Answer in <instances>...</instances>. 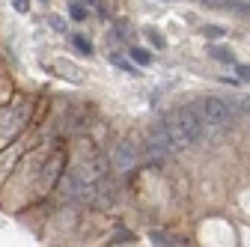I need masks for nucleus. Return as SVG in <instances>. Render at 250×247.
Returning <instances> with one entry per match:
<instances>
[{"label":"nucleus","mask_w":250,"mask_h":247,"mask_svg":"<svg viewBox=\"0 0 250 247\" xmlns=\"http://www.w3.org/2000/svg\"><path fill=\"white\" fill-rule=\"evenodd\" d=\"M164 125H167L173 143L179 146V152H182L185 146H191V143H200V140H203V119H200V113H197L194 104L179 107L173 116L164 119Z\"/></svg>","instance_id":"nucleus-1"},{"label":"nucleus","mask_w":250,"mask_h":247,"mask_svg":"<svg viewBox=\"0 0 250 247\" xmlns=\"http://www.w3.org/2000/svg\"><path fill=\"white\" fill-rule=\"evenodd\" d=\"M194 107H197V113H200V119H203V125H217V128L229 125L232 116L238 113V104H229V102L214 99V96L203 99V102L194 104Z\"/></svg>","instance_id":"nucleus-2"},{"label":"nucleus","mask_w":250,"mask_h":247,"mask_svg":"<svg viewBox=\"0 0 250 247\" xmlns=\"http://www.w3.org/2000/svg\"><path fill=\"white\" fill-rule=\"evenodd\" d=\"M27 116H30V104H27V102H18L15 107H9L3 116H0V137H3V140L15 137V134L24 128Z\"/></svg>","instance_id":"nucleus-3"},{"label":"nucleus","mask_w":250,"mask_h":247,"mask_svg":"<svg viewBox=\"0 0 250 247\" xmlns=\"http://www.w3.org/2000/svg\"><path fill=\"white\" fill-rule=\"evenodd\" d=\"M134 164H137V149H134V143L122 140V143L110 152V167H113L116 173H128V170H134Z\"/></svg>","instance_id":"nucleus-4"},{"label":"nucleus","mask_w":250,"mask_h":247,"mask_svg":"<svg viewBox=\"0 0 250 247\" xmlns=\"http://www.w3.org/2000/svg\"><path fill=\"white\" fill-rule=\"evenodd\" d=\"M116 200H119V182H116V179L102 176V179L96 182V200H92V206H99V208H110Z\"/></svg>","instance_id":"nucleus-5"},{"label":"nucleus","mask_w":250,"mask_h":247,"mask_svg":"<svg viewBox=\"0 0 250 247\" xmlns=\"http://www.w3.org/2000/svg\"><path fill=\"white\" fill-rule=\"evenodd\" d=\"M104 167H107V161L104 158H92V161H81L75 170H72V176L81 182V185H92V182H99L102 176H104Z\"/></svg>","instance_id":"nucleus-6"},{"label":"nucleus","mask_w":250,"mask_h":247,"mask_svg":"<svg viewBox=\"0 0 250 247\" xmlns=\"http://www.w3.org/2000/svg\"><path fill=\"white\" fill-rule=\"evenodd\" d=\"M81 188H83V185L72 176V170H69L66 176L57 179V194H60L62 203H78V200H81Z\"/></svg>","instance_id":"nucleus-7"},{"label":"nucleus","mask_w":250,"mask_h":247,"mask_svg":"<svg viewBox=\"0 0 250 247\" xmlns=\"http://www.w3.org/2000/svg\"><path fill=\"white\" fill-rule=\"evenodd\" d=\"M149 140L158 146V149H164L167 155H173V152H179V146L173 143V137H170V131H167V125L164 122H155L152 125V131H149Z\"/></svg>","instance_id":"nucleus-8"},{"label":"nucleus","mask_w":250,"mask_h":247,"mask_svg":"<svg viewBox=\"0 0 250 247\" xmlns=\"http://www.w3.org/2000/svg\"><path fill=\"white\" fill-rule=\"evenodd\" d=\"M62 164H66V158H62V152H54V155H51V161L45 164L42 182H45V185H54V182H57V176H60V170H62Z\"/></svg>","instance_id":"nucleus-9"},{"label":"nucleus","mask_w":250,"mask_h":247,"mask_svg":"<svg viewBox=\"0 0 250 247\" xmlns=\"http://www.w3.org/2000/svg\"><path fill=\"white\" fill-rule=\"evenodd\" d=\"M152 244L167 247V244H179V238H170V235H164V232H152Z\"/></svg>","instance_id":"nucleus-10"},{"label":"nucleus","mask_w":250,"mask_h":247,"mask_svg":"<svg viewBox=\"0 0 250 247\" xmlns=\"http://www.w3.org/2000/svg\"><path fill=\"white\" fill-rule=\"evenodd\" d=\"M211 57L221 60V63H232V51H227V48H211Z\"/></svg>","instance_id":"nucleus-11"},{"label":"nucleus","mask_w":250,"mask_h":247,"mask_svg":"<svg viewBox=\"0 0 250 247\" xmlns=\"http://www.w3.org/2000/svg\"><path fill=\"white\" fill-rule=\"evenodd\" d=\"M131 57L137 60V63H140V66H149V63H152V57H149L146 51H140V48H134V51H131Z\"/></svg>","instance_id":"nucleus-12"},{"label":"nucleus","mask_w":250,"mask_h":247,"mask_svg":"<svg viewBox=\"0 0 250 247\" xmlns=\"http://www.w3.org/2000/svg\"><path fill=\"white\" fill-rule=\"evenodd\" d=\"M72 42H75V48H78V51H81V54H89V51H92V48H89V42H86V39H83V36H75V39H72Z\"/></svg>","instance_id":"nucleus-13"},{"label":"nucleus","mask_w":250,"mask_h":247,"mask_svg":"<svg viewBox=\"0 0 250 247\" xmlns=\"http://www.w3.org/2000/svg\"><path fill=\"white\" fill-rule=\"evenodd\" d=\"M110 63H113V66H119V69H125V72H134V69H131V63H125V60H122V57H116V54H110Z\"/></svg>","instance_id":"nucleus-14"},{"label":"nucleus","mask_w":250,"mask_h":247,"mask_svg":"<svg viewBox=\"0 0 250 247\" xmlns=\"http://www.w3.org/2000/svg\"><path fill=\"white\" fill-rule=\"evenodd\" d=\"M203 3H206V6H211V9H227L232 0H203Z\"/></svg>","instance_id":"nucleus-15"},{"label":"nucleus","mask_w":250,"mask_h":247,"mask_svg":"<svg viewBox=\"0 0 250 247\" xmlns=\"http://www.w3.org/2000/svg\"><path fill=\"white\" fill-rule=\"evenodd\" d=\"M206 36H208V39H221L224 30H221V27H206Z\"/></svg>","instance_id":"nucleus-16"},{"label":"nucleus","mask_w":250,"mask_h":247,"mask_svg":"<svg viewBox=\"0 0 250 247\" xmlns=\"http://www.w3.org/2000/svg\"><path fill=\"white\" fill-rule=\"evenodd\" d=\"M235 72H238L241 81H250V66H235Z\"/></svg>","instance_id":"nucleus-17"},{"label":"nucleus","mask_w":250,"mask_h":247,"mask_svg":"<svg viewBox=\"0 0 250 247\" xmlns=\"http://www.w3.org/2000/svg\"><path fill=\"white\" fill-rule=\"evenodd\" d=\"M149 42H152V45H158V48H164V45H167V42H164V36H158V33H149Z\"/></svg>","instance_id":"nucleus-18"},{"label":"nucleus","mask_w":250,"mask_h":247,"mask_svg":"<svg viewBox=\"0 0 250 247\" xmlns=\"http://www.w3.org/2000/svg\"><path fill=\"white\" fill-rule=\"evenodd\" d=\"M72 18H78V21H83V18H86V12H83L81 6H72Z\"/></svg>","instance_id":"nucleus-19"},{"label":"nucleus","mask_w":250,"mask_h":247,"mask_svg":"<svg viewBox=\"0 0 250 247\" xmlns=\"http://www.w3.org/2000/svg\"><path fill=\"white\" fill-rule=\"evenodd\" d=\"M238 107H241V110H244V116L250 119V96H247V99H241V104H238Z\"/></svg>","instance_id":"nucleus-20"},{"label":"nucleus","mask_w":250,"mask_h":247,"mask_svg":"<svg viewBox=\"0 0 250 247\" xmlns=\"http://www.w3.org/2000/svg\"><path fill=\"white\" fill-rule=\"evenodd\" d=\"M12 3H15L18 12H27V0H12Z\"/></svg>","instance_id":"nucleus-21"},{"label":"nucleus","mask_w":250,"mask_h":247,"mask_svg":"<svg viewBox=\"0 0 250 247\" xmlns=\"http://www.w3.org/2000/svg\"><path fill=\"white\" fill-rule=\"evenodd\" d=\"M51 24H54V30H66V24H62L60 18H51Z\"/></svg>","instance_id":"nucleus-22"}]
</instances>
